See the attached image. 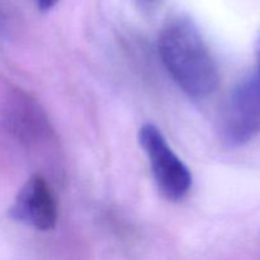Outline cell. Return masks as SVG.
I'll return each instance as SVG.
<instances>
[{
	"instance_id": "cell-1",
	"label": "cell",
	"mask_w": 260,
	"mask_h": 260,
	"mask_svg": "<svg viewBox=\"0 0 260 260\" xmlns=\"http://www.w3.org/2000/svg\"><path fill=\"white\" fill-rule=\"evenodd\" d=\"M157 50L173 80L189 96L207 98L220 83L217 63L197 25L178 17L162 27Z\"/></svg>"
},
{
	"instance_id": "cell-2",
	"label": "cell",
	"mask_w": 260,
	"mask_h": 260,
	"mask_svg": "<svg viewBox=\"0 0 260 260\" xmlns=\"http://www.w3.org/2000/svg\"><path fill=\"white\" fill-rule=\"evenodd\" d=\"M139 141L152 170L157 190L165 200L179 202L192 188V173L173 151L162 132L155 124L146 123L140 128Z\"/></svg>"
},
{
	"instance_id": "cell-3",
	"label": "cell",
	"mask_w": 260,
	"mask_h": 260,
	"mask_svg": "<svg viewBox=\"0 0 260 260\" xmlns=\"http://www.w3.org/2000/svg\"><path fill=\"white\" fill-rule=\"evenodd\" d=\"M220 135L230 147L245 146L260 135V80L255 73L231 90L221 114Z\"/></svg>"
},
{
	"instance_id": "cell-4",
	"label": "cell",
	"mask_w": 260,
	"mask_h": 260,
	"mask_svg": "<svg viewBox=\"0 0 260 260\" xmlns=\"http://www.w3.org/2000/svg\"><path fill=\"white\" fill-rule=\"evenodd\" d=\"M9 216L38 231H51L56 228L57 203L50 184L42 175H32L24 183L9 208Z\"/></svg>"
},
{
	"instance_id": "cell-5",
	"label": "cell",
	"mask_w": 260,
	"mask_h": 260,
	"mask_svg": "<svg viewBox=\"0 0 260 260\" xmlns=\"http://www.w3.org/2000/svg\"><path fill=\"white\" fill-rule=\"evenodd\" d=\"M60 0H35L36 5H37L38 9L41 12H48L50 9H52Z\"/></svg>"
},
{
	"instance_id": "cell-6",
	"label": "cell",
	"mask_w": 260,
	"mask_h": 260,
	"mask_svg": "<svg viewBox=\"0 0 260 260\" xmlns=\"http://www.w3.org/2000/svg\"><path fill=\"white\" fill-rule=\"evenodd\" d=\"M254 73L256 74V76H258L260 80V36L258 38V43H256V66Z\"/></svg>"
},
{
	"instance_id": "cell-7",
	"label": "cell",
	"mask_w": 260,
	"mask_h": 260,
	"mask_svg": "<svg viewBox=\"0 0 260 260\" xmlns=\"http://www.w3.org/2000/svg\"><path fill=\"white\" fill-rule=\"evenodd\" d=\"M140 2H144V3H154L156 0H140Z\"/></svg>"
}]
</instances>
